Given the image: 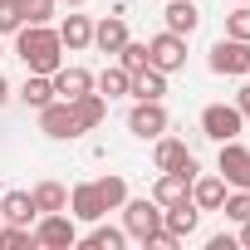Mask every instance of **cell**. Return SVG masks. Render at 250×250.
<instances>
[{
    "instance_id": "37",
    "label": "cell",
    "mask_w": 250,
    "mask_h": 250,
    "mask_svg": "<svg viewBox=\"0 0 250 250\" xmlns=\"http://www.w3.org/2000/svg\"><path fill=\"white\" fill-rule=\"evenodd\" d=\"M64 5H69V10H79V5H83V0H64Z\"/></svg>"
},
{
    "instance_id": "12",
    "label": "cell",
    "mask_w": 250,
    "mask_h": 250,
    "mask_svg": "<svg viewBox=\"0 0 250 250\" xmlns=\"http://www.w3.org/2000/svg\"><path fill=\"white\" fill-rule=\"evenodd\" d=\"M69 216L74 221H103L108 211H103V196H98V187L93 182H79V187H69Z\"/></svg>"
},
{
    "instance_id": "24",
    "label": "cell",
    "mask_w": 250,
    "mask_h": 250,
    "mask_svg": "<svg viewBox=\"0 0 250 250\" xmlns=\"http://www.w3.org/2000/svg\"><path fill=\"white\" fill-rule=\"evenodd\" d=\"M83 245H93V250H123V245H128V230L108 226V221H93V230L83 235Z\"/></svg>"
},
{
    "instance_id": "23",
    "label": "cell",
    "mask_w": 250,
    "mask_h": 250,
    "mask_svg": "<svg viewBox=\"0 0 250 250\" xmlns=\"http://www.w3.org/2000/svg\"><path fill=\"white\" fill-rule=\"evenodd\" d=\"M20 98H25V108H44V103H54V79L49 74H30L25 83H20Z\"/></svg>"
},
{
    "instance_id": "3",
    "label": "cell",
    "mask_w": 250,
    "mask_h": 250,
    "mask_svg": "<svg viewBox=\"0 0 250 250\" xmlns=\"http://www.w3.org/2000/svg\"><path fill=\"white\" fill-rule=\"evenodd\" d=\"M35 245H44V250H69V245H79V226H74V216L69 211H49V216H35Z\"/></svg>"
},
{
    "instance_id": "8",
    "label": "cell",
    "mask_w": 250,
    "mask_h": 250,
    "mask_svg": "<svg viewBox=\"0 0 250 250\" xmlns=\"http://www.w3.org/2000/svg\"><path fill=\"white\" fill-rule=\"evenodd\" d=\"M216 172L226 177V187L250 191V147H240V138L221 143V162H216Z\"/></svg>"
},
{
    "instance_id": "1",
    "label": "cell",
    "mask_w": 250,
    "mask_h": 250,
    "mask_svg": "<svg viewBox=\"0 0 250 250\" xmlns=\"http://www.w3.org/2000/svg\"><path fill=\"white\" fill-rule=\"evenodd\" d=\"M15 54L25 59L30 74H54V69L64 64L59 30H49V25H20V30H15Z\"/></svg>"
},
{
    "instance_id": "7",
    "label": "cell",
    "mask_w": 250,
    "mask_h": 250,
    "mask_svg": "<svg viewBox=\"0 0 250 250\" xmlns=\"http://www.w3.org/2000/svg\"><path fill=\"white\" fill-rule=\"evenodd\" d=\"M147 59H152V69H162V74L187 69V35H172V30L152 35V40H147Z\"/></svg>"
},
{
    "instance_id": "16",
    "label": "cell",
    "mask_w": 250,
    "mask_h": 250,
    "mask_svg": "<svg viewBox=\"0 0 250 250\" xmlns=\"http://www.w3.org/2000/svg\"><path fill=\"white\" fill-rule=\"evenodd\" d=\"M191 201H196V211H221V201H226V177L216 172V177H191Z\"/></svg>"
},
{
    "instance_id": "2",
    "label": "cell",
    "mask_w": 250,
    "mask_h": 250,
    "mask_svg": "<svg viewBox=\"0 0 250 250\" xmlns=\"http://www.w3.org/2000/svg\"><path fill=\"white\" fill-rule=\"evenodd\" d=\"M118 211H123V230H128V240H143V245H147V240L162 230V206H157V201H147V196L123 201Z\"/></svg>"
},
{
    "instance_id": "18",
    "label": "cell",
    "mask_w": 250,
    "mask_h": 250,
    "mask_svg": "<svg viewBox=\"0 0 250 250\" xmlns=\"http://www.w3.org/2000/svg\"><path fill=\"white\" fill-rule=\"evenodd\" d=\"M59 44H64L69 54L88 49V44H93V20H88V15H64V25H59Z\"/></svg>"
},
{
    "instance_id": "31",
    "label": "cell",
    "mask_w": 250,
    "mask_h": 250,
    "mask_svg": "<svg viewBox=\"0 0 250 250\" xmlns=\"http://www.w3.org/2000/svg\"><path fill=\"white\" fill-rule=\"evenodd\" d=\"M226 35H230V40H245V44H250V5H235V10L226 15Z\"/></svg>"
},
{
    "instance_id": "6",
    "label": "cell",
    "mask_w": 250,
    "mask_h": 250,
    "mask_svg": "<svg viewBox=\"0 0 250 250\" xmlns=\"http://www.w3.org/2000/svg\"><path fill=\"white\" fill-rule=\"evenodd\" d=\"M240 128H245V118L235 103H206L201 108V133L211 143H230V138H240Z\"/></svg>"
},
{
    "instance_id": "17",
    "label": "cell",
    "mask_w": 250,
    "mask_h": 250,
    "mask_svg": "<svg viewBox=\"0 0 250 250\" xmlns=\"http://www.w3.org/2000/svg\"><path fill=\"white\" fill-rule=\"evenodd\" d=\"M35 196L30 191H5L0 196V221H10V226H35Z\"/></svg>"
},
{
    "instance_id": "26",
    "label": "cell",
    "mask_w": 250,
    "mask_h": 250,
    "mask_svg": "<svg viewBox=\"0 0 250 250\" xmlns=\"http://www.w3.org/2000/svg\"><path fill=\"white\" fill-rule=\"evenodd\" d=\"M93 187H98V196H103V211H118L123 201H128V182H123L118 172H108V177H98Z\"/></svg>"
},
{
    "instance_id": "19",
    "label": "cell",
    "mask_w": 250,
    "mask_h": 250,
    "mask_svg": "<svg viewBox=\"0 0 250 250\" xmlns=\"http://www.w3.org/2000/svg\"><path fill=\"white\" fill-rule=\"evenodd\" d=\"M187 196H191V177H187V172H162L157 187H152V201H157V206H177V201H187Z\"/></svg>"
},
{
    "instance_id": "20",
    "label": "cell",
    "mask_w": 250,
    "mask_h": 250,
    "mask_svg": "<svg viewBox=\"0 0 250 250\" xmlns=\"http://www.w3.org/2000/svg\"><path fill=\"white\" fill-rule=\"evenodd\" d=\"M162 25H167L172 35H191V30L201 25V10L191 5V0H167V10H162Z\"/></svg>"
},
{
    "instance_id": "21",
    "label": "cell",
    "mask_w": 250,
    "mask_h": 250,
    "mask_svg": "<svg viewBox=\"0 0 250 250\" xmlns=\"http://www.w3.org/2000/svg\"><path fill=\"white\" fill-rule=\"evenodd\" d=\"M162 93H167V74H162V69H152V64H147V69H138V74H133V83H128V98H162Z\"/></svg>"
},
{
    "instance_id": "36",
    "label": "cell",
    "mask_w": 250,
    "mask_h": 250,
    "mask_svg": "<svg viewBox=\"0 0 250 250\" xmlns=\"http://www.w3.org/2000/svg\"><path fill=\"white\" fill-rule=\"evenodd\" d=\"M10 98V83H5V74H0V103H5Z\"/></svg>"
},
{
    "instance_id": "25",
    "label": "cell",
    "mask_w": 250,
    "mask_h": 250,
    "mask_svg": "<svg viewBox=\"0 0 250 250\" xmlns=\"http://www.w3.org/2000/svg\"><path fill=\"white\" fill-rule=\"evenodd\" d=\"M128 83H133V74L123 69V64H108V69L93 79V88H98L103 98H123V93H128Z\"/></svg>"
},
{
    "instance_id": "33",
    "label": "cell",
    "mask_w": 250,
    "mask_h": 250,
    "mask_svg": "<svg viewBox=\"0 0 250 250\" xmlns=\"http://www.w3.org/2000/svg\"><path fill=\"white\" fill-rule=\"evenodd\" d=\"M235 108H240V118L250 123V83H240V93H235Z\"/></svg>"
},
{
    "instance_id": "14",
    "label": "cell",
    "mask_w": 250,
    "mask_h": 250,
    "mask_svg": "<svg viewBox=\"0 0 250 250\" xmlns=\"http://www.w3.org/2000/svg\"><path fill=\"white\" fill-rule=\"evenodd\" d=\"M128 40H133V35H128V20H123V10H113L108 20H98V25H93V44H98L103 54H118Z\"/></svg>"
},
{
    "instance_id": "35",
    "label": "cell",
    "mask_w": 250,
    "mask_h": 250,
    "mask_svg": "<svg viewBox=\"0 0 250 250\" xmlns=\"http://www.w3.org/2000/svg\"><path fill=\"white\" fill-rule=\"evenodd\" d=\"M240 245H250V221H240V235H235Z\"/></svg>"
},
{
    "instance_id": "39",
    "label": "cell",
    "mask_w": 250,
    "mask_h": 250,
    "mask_svg": "<svg viewBox=\"0 0 250 250\" xmlns=\"http://www.w3.org/2000/svg\"><path fill=\"white\" fill-rule=\"evenodd\" d=\"M0 59H5V49H0Z\"/></svg>"
},
{
    "instance_id": "9",
    "label": "cell",
    "mask_w": 250,
    "mask_h": 250,
    "mask_svg": "<svg viewBox=\"0 0 250 250\" xmlns=\"http://www.w3.org/2000/svg\"><path fill=\"white\" fill-rule=\"evenodd\" d=\"M152 162H157V172H187V177H196L201 167H196V157H191V147L182 143V138H157V152H152Z\"/></svg>"
},
{
    "instance_id": "28",
    "label": "cell",
    "mask_w": 250,
    "mask_h": 250,
    "mask_svg": "<svg viewBox=\"0 0 250 250\" xmlns=\"http://www.w3.org/2000/svg\"><path fill=\"white\" fill-rule=\"evenodd\" d=\"M221 216H226V221H235V226H240V221H250V191H240V187H235V191H226Z\"/></svg>"
},
{
    "instance_id": "5",
    "label": "cell",
    "mask_w": 250,
    "mask_h": 250,
    "mask_svg": "<svg viewBox=\"0 0 250 250\" xmlns=\"http://www.w3.org/2000/svg\"><path fill=\"white\" fill-rule=\"evenodd\" d=\"M167 108H162V98H138L133 108H128V133L133 138H143V143H157L162 133H167Z\"/></svg>"
},
{
    "instance_id": "29",
    "label": "cell",
    "mask_w": 250,
    "mask_h": 250,
    "mask_svg": "<svg viewBox=\"0 0 250 250\" xmlns=\"http://www.w3.org/2000/svg\"><path fill=\"white\" fill-rule=\"evenodd\" d=\"M15 5H20L25 25H49L54 20V0H15Z\"/></svg>"
},
{
    "instance_id": "32",
    "label": "cell",
    "mask_w": 250,
    "mask_h": 250,
    "mask_svg": "<svg viewBox=\"0 0 250 250\" xmlns=\"http://www.w3.org/2000/svg\"><path fill=\"white\" fill-rule=\"evenodd\" d=\"M25 25V15H20V5L15 0H0V35H15Z\"/></svg>"
},
{
    "instance_id": "4",
    "label": "cell",
    "mask_w": 250,
    "mask_h": 250,
    "mask_svg": "<svg viewBox=\"0 0 250 250\" xmlns=\"http://www.w3.org/2000/svg\"><path fill=\"white\" fill-rule=\"evenodd\" d=\"M206 64H211V74H221V79H245V74H250V44L226 35V40L211 44Z\"/></svg>"
},
{
    "instance_id": "10",
    "label": "cell",
    "mask_w": 250,
    "mask_h": 250,
    "mask_svg": "<svg viewBox=\"0 0 250 250\" xmlns=\"http://www.w3.org/2000/svg\"><path fill=\"white\" fill-rule=\"evenodd\" d=\"M40 133H44V138H54V143L79 138V128H74V108H69L64 98H54V103H44V108H40Z\"/></svg>"
},
{
    "instance_id": "38",
    "label": "cell",
    "mask_w": 250,
    "mask_h": 250,
    "mask_svg": "<svg viewBox=\"0 0 250 250\" xmlns=\"http://www.w3.org/2000/svg\"><path fill=\"white\" fill-rule=\"evenodd\" d=\"M235 5H250V0H235Z\"/></svg>"
},
{
    "instance_id": "22",
    "label": "cell",
    "mask_w": 250,
    "mask_h": 250,
    "mask_svg": "<svg viewBox=\"0 0 250 250\" xmlns=\"http://www.w3.org/2000/svg\"><path fill=\"white\" fill-rule=\"evenodd\" d=\"M35 211L40 216H49V211H69V187H59V182H35Z\"/></svg>"
},
{
    "instance_id": "27",
    "label": "cell",
    "mask_w": 250,
    "mask_h": 250,
    "mask_svg": "<svg viewBox=\"0 0 250 250\" xmlns=\"http://www.w3.org/2000/svg\"><path fill=\"white\" fill-rule=\"evenodd\" d=\"M30 245H35V230H30V226L0 221V250H30Z\"/></svg>"
},
{
    "instance_id": "34",
    "label": "cell",
    "mask_w": 250,
    "mask_h": 250,
    "mask_svg": "<svg viewBox=\"0 0 250 250\" xmlns=\"http://www.w3.org/2000/svg\"><path fill=\"white\" fill-rule=\"evenodd\" d=\"M206 245H211V250H235V235H211Z\"/></svg>"
},
{
    "instance_id": "13",
    "label": "cell",
    "mask_w": 250,
    "mask_h": 250,
    "mask_svg": "<svg viewBox=\"0 0 250 250\" xmlns=\"http://www.w3.org/2000/svg\"><path fill=\"white\" fill-rule=\"evenodd\" d=\"M162 226H167L177 240H191V235H196V226H201V211H196V201L187 196V201H177V206H162Z\"/></svg>"
},
{
    "instance_id": "15",
    "label": "cell",
    "mask_w": 250,
    "mask_h": 250,
    "mask_svg": "<svg viewBox=\"0 0 250 250\" xmlns=\"http://www.w3.org/2000/svg\"><path fill=\"white\" fill-rule=\"evenodd\" d=\"M49 79H54V98H64V103H69V98H79V93H88V88H93V74H88V69H79V64H69V69H64V64H59V69H54V74H49Z\"/></svg>"
},
{
    "instance_id": "30",
    "label": "cell",
    "mask_w": 250,
    "mask_h": 250,
    "mask_svg": "<svg viewBox=\"0 0 250 250\" xmlns=\"http://www.w3.org/2000/svg\"><path fill=\"white\" fill-rule=\"evenodd\" d=\"M118 64L128 69V74H138V69H147V64H152V59H147V44H138V40H128V44L118 49Z\"/></svg>"
},
{
    "instance_id": "11",
    "label": "cell",
    "mask_w": 250,
    "mask_h": 250,
    "mask_svg": "<svg viewBox=\"0 0 250 250\" xmlns=\"http://www.w3.org/2000/svg\"><path fill=\"white\" fill-rule=\"evenodd\" d=\"M69 108H74V128H79V133H93L98 123L108 118V98H103L98 88H88V93L69 98Z\"/></svg>"
}]
</instances>
